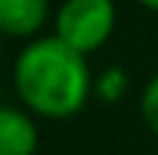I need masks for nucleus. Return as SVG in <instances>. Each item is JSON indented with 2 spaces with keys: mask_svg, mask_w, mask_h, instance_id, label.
<instances>
[{
  "mask_svg": "<svg viewBox=\"0 0 158 155\" xmlns=\"http://www.w3.org/2000/svg\"><path fill=\"white\" fill-rule=\"evenodd\" d=\"M12 85L23 108L44 120H70L94 94L88 56L53 35H35L23 44L12 67Z\"/></svg>",
  "mask_w": 158,
  "mask_h": 155,
  "instance_id": "nucleus-1",
  "label": "nucleus"
},
{
  "mask_svg": "<svg viewBox=\"0 0 158 155\" xmlns=\"http://www.w3.org/2000/svg\"><path fill=\"white\" fill-rule=\"evenodd\" d=\"M138 108H141V120L147 123V129L152 135H158V73L143 85L141 100H138Z\"/></svg>",
  "mask_w": 158,
  "mask_h": 155,
  "instance_id": "nucleus-6",
  "label": "nucleus"
},
{
  "mask_svg": "<svg viewBox=\"0 0 158 155\" xmlns=\"http://www.w3.org/2000/svg\"><path fill=\"white\" fill-rule=\"evenodd\" d=\"M38 123L29 108L0 105V155H35Z\"/></svg>",
  "mask_w": 158,
  "mask_h": 155,
  "instance_id": "nucleus-3",
  "label": "nucleus"
},
{
  "mask_svg": "<svg viewBox=\"0 0 158 155\" xmlns=\"http://www.w3.org/2000/svg\"><path fill=\"white\" fill-rule=\"evenodd\" d=\"M50 18V0H0V35L35 38Z\"/></svg>",
  "mask_w": 158,
  "mask_h": 155,
  "instance_id": "nucleus-4",
  "label": "nucleus"
},
{
  "mask_svg": "<svg viewBox=\"0 0 158 155\" xmlns=\"http://www.w3.org/2000/svg\"><path fill=\"white\" fill-rule=\"evenodd\" d=\"M129 91V73H126L120 64H111L106 67V73L100 79H94V94L106 103H120Z\"/></svg>",
  "mask_w": 158,
  "mask_h": 155,
  "instance_id": "nucleus-5",
  "label": "nucleus"
},
{
  "mask_svg": "<svg viewBox=\"0 0 158 155\" xmlns=\"http://www.w3.org/2000/svg\"><path fill=\"white\" fill-rule=\"evenodd\" d=\"M138 3H141L143 9H149V12H158V0H138Z\"/></svg>",
  "mask_w": 158,
  "mask_h": 155,
  "instance_id": "nucleus-7",
  "label": "nucleus"
},
{
  "mask_svg": "<svg viewBox=\"0 0 158 155\" xmlns=\"http://www.w3.org/2000/svg\"><path fill=\"white\" fill-rule=\"evenodd\" d=\"M0 62H3V35H0Z\"/></svg>",
  "mask_w": 158,
  "mask_h": 155,
  "instance_id": "nucleus-8",
  "label": "nucleus"
},
{
  "mask_svg": "<svg viewBox=\"0 0 158 155\" xmlns=\"http://www.w3.org/2000/svg\"><path fill=\"white\" fill-rule=\"evenodd\" d=\"M114 0H62L53 15V32L85 56L106 47V41L114 35Z\"/></svg>",
  "mask_w": 158,
  "mask_h": 155,
  "instance_id": "nucleus-2",
  "label": "nucleus"
}]
</instances>
